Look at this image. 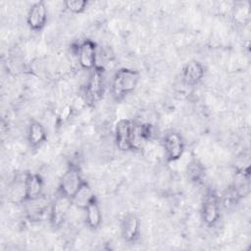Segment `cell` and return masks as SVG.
Wrapping results in <instances>:
<instances>
[{"label": "cell", "mask_w": 251, "mask_h": 251, "mask_svg": "<svg viewBox=\"0 0 251 251\" xmlns=\"http://www.w3.org/2000/svg\"><path fill=\"white\" fill-rule=\"evenodd\" d=\"M138 81V74L132 70H121L119 71L113 79L112 90L116 97H122L123 95L130 92L135 87Z\"/></svg>", "instance_id": "1"}, {"label": "cell", "mask_w": 251, "mask_h": 251, "mask_svg": "<svg viewBox=\"0 0 251 251\" xmlns=\"http://www.w3.org/2000/svg\"><path fill=\"white\" fill-rule=\"evenodd\" d=\"M82 183L83 182L81 181V178L77 170L71 168L63 175V177L60 183L61 193L70 198H73V196L75 194V192L78 190V188L81 186Z\"/></svg>", "instance_id": "2"}, {"label": "cell", "mask_w": 251, "mask_h": 251, "mask_svg": "<svg viewBox=\"0 0 251 251\" xmlns=\"http://www.w3.org/2000/svg\"><path fill=\"white\" fill-rule=\"evenodd\" d=\"M134 124L127 120L120 121L116 126V140L120 149L127 150L132 148V134Z\"/></svg>", "instance_id": "3"}, {"label": "cell", "mask_w": 251, "mask_h": 251, "mask_svg": "<svg viewBox=\"0 0 251 251\" xmlns=\"http://www.w3.org/2000/svg\"><path fill=\"white\" fill-rule=\"evenodd\" d=\"M47 19V9L43 2H35L27 12L26 22L30 28L37 30L44 26Z\"/></svg>", "instance_id": "4"}, {"label": "cell", "mask_w": 251, "mask_h": 251, "mask_svg": "<svg viewBox=\"0 0 251 251\" xmlns=\"http://www.w3.org/2000/svg\"><path fill=\"white\" fill-rule=\"evenodd\" d=\"M72 203V198L62 193L55 199L51 208V221L54 225L58 226L64 221Z\"/></svg>", "instance_id": "5"}, {"label": "cell", "mask_w": 251, "mask_h": 251, "mask_svg": "<svg viewBox=\"0 0 251 251\" xmlns=\"http://www.w3.org/2000/svg\"><path fill=\"white\" fill-rule=\"evenodd\" d=\"M164 146L169 160L176 161L181 157L183 152V141L177 133H169L165 137Z\"/></svg>", "instance_id": "6"}, {"label": "cell", "mask_w": 251, "mask_h": 251, "mask_svg": "<svg viewBox=\"0 0 251 251\" xmlns=\"http://www.w3.org/2000/svg\"><path fill=\"white\" fill-rule=\"evenodd\" d=\"M78 61L82 68L91 69L96 63V48L93 42L85 40L77 48Z\"/></svg>", "instance_id": "7"}, {"label": "cell", "mask_w": 251, "mask_h": 251, "mask_svg": "<svg viewBox=\"0 0 251 251\" xmlns=\"http://www.w3.org/2000/svg\"><path fill=\"white\" fill-rule=\"evenodd\" d=\"M104 90V80L102 74L99 70H95L89 76L86 85V96L91 102L98 100Z\"/></svg>", "instance_id": "8"}, {"label": "cell", "mask_w": 251, "mask_h": 251, "mask_svg": "<svg viewBox=\"0 0 251 251\" xmlns=\"http://www.w3.org/2000/svg\"><path fill=\"white\" fill-rule=\"evenodd\" d=\"M202 216L203 220L208 225H213L217 222L219 218V206L215 195L211 194L206 197L203 204Z\"/></svg>", "instance_id": "9"}, {"label": "cell", "mask_w": 251, "mask_h": 251, "mask_svg": "<svg viewBox=\"0 0 251 251\" xmlns=\"http://www.w3.org/2000/svg\"><path fill=\"white\" fill-rule=\"evenodd\" d=\"M93 201H95V198L92 189L84 182L72 198L73 204L81 209H86V207Z\"/></svg>", "instance_id": "10"}, {"label": "cell", "mask_w": 251, "mask_h": 251, "mask_svg": "<svg viewBox=\"0 0 251 251\" xmlns=\"http://www.w3.org/2000/svg\"><path fill=\"white\" fill-rule=\"evenodd\" d=\"M25 198L34 200L39 197L42 190V180L36 175H28L25 178Z\"/></svg>", "instance_id": "11"}, {"label": "cell", "mask_w": 251, "mask_h": 251, "mask_svg": "<svg viewBox=\"0 0 251 251\" xmlns=\"http://www.w3.org/2000/svg\"><path fill=\"white\" fill-rule=\"evenodd\" d=\"M203 74L202 66L196 61H191L184 67L183 78L186 83L195 84L202 78Z\"/></svg>", "instance_id": "12"}, {"label": "cell", "mask_w": 251, "mask_h": 251, "mask_svg": "<svg viewBox=\"0 0 251 251\" xmlns=\"http://www.w3.org/2000/svg\"><path fill=\"white\" fill-rule=\"evenodd\" d=\"M139 222L134 215H128L125 218L122 224V233L126 240L130 241L134 239L138 232Z\"/></svg>", "instance_id": "13"}, {"label": "cell", "mask_w": 251, "mask_h": 251, "mask_svg": "<svg viewBox=\"0 0 251 251\" xmlns=\"http://www.w3.org/2000/svg\"><path fill=\"white\" fill-rule=\"evenodd\" d=\"M45 139V130L38 122H32L28 128V140L32 145H38Z\"/></svg>", "instance_id": "14"}, {"label": "cell", "mask_w": 251, "mask_h": 251, "mask_svg": "<svg viewBox=\"0 0 251 251\" xmlns=\"http://www.w3.org/2000/svg\"><path fill=\"white\" fill-rule=\"evenodd\" d=\"M85 210H86L85 219H86L87 225L90 227L98 226L101 222V213H100V209H99L97 203L95 201H93L86 207Z\"/></svg>", "instance_id": "15"}, {"label": "cell", "mask_w": 251, "mask_h": 251, "mask_svg": "<svg viewBox=\"0 0 251 251\" xmlns=\"http://www.w3.org/2000/svg\"><path fill=\"white\" fill-rule=\"evenodd\" d=\"M87 5L86 1L82 0H70L65 2V6L68 10H70L73 13H80L82 12Z\"/></svg>", "instance_id": "16"}, {"label": "cell", "mask_w": 251, "mask_h": 251, "mask_svg": "<svg viewBox=\"0 0 251 251\" xmlns=\"http://www.w3.org/2000/svg\"><path fill=\"white\" fill-rule=\"evenodd\" d=\"M187 172L191 177L197 178L201 175L202 169H201L200 164H198L196 161H193V162L189 163V165L187 167Z\"/></svg>", "instance_id": "17"}]
</instances>
